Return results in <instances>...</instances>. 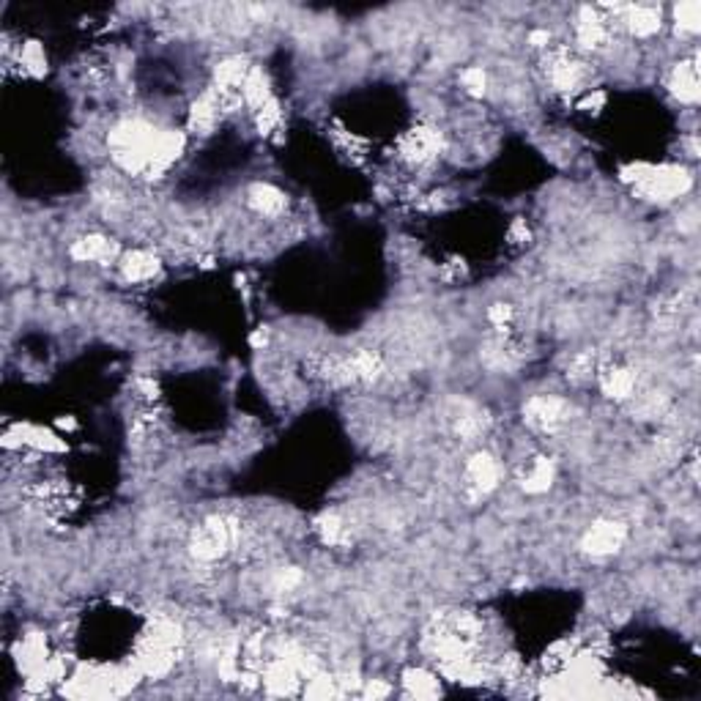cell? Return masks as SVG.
Masks as SVG:
<instances>
[{
  "mask_svg": "<svg viewBox=\"0 0 701 701\" xmlns=\"http://www.w3.org/2000/svg\"><path fill=\"white\" fill-rule=\"evenodd\" d=\"M110 151L127 173L156 179L181 156L184 137L159 132L145 121H124L110 132Z\"/></svg>",
  "mask_w": 701,
  "mask_h": 701,
  "instance_id": "obj_1",
  "label": "cell"
},
{
  "mask_svg": "<svg viewBox=\"0 0 701 701\" xmlns=\"http://www.w3.org/2000/svg\"><path fill=\"white\" fill-rule=\"evenodd\" d=\"M181 653V630L179 625L168 619H156L151 630L140 638L137 653H135V666L145 677H162L168 674L171 666L176 663Z\"/></svg>",
  "mask_w": 701,
  "mask_h": 701,
  "instance_id": "obj_2",
  "label": "cell"
},
{
  "mask_svg": "<svg viewBox=\"0 0 701 701\" xmlns=\"http://www.w3.org/2000/svg\"><path fill=\"white\" fill-rule=\"evenodd\" d=\"M635 176H627L635 187V192L646 200H658V203H669L679 195H685L690 189V176L685 168H646V165H635L633 171Z\"/></svg>",
  "mask_w": 701,
  "mask_h": 701,
  "instance_id": "obj_3",
  "label": "cell"
},
{
  "mask_svg": "<svg viewBox=\"0 0 701 701\" xmlns=\"http://www.w3.org/2000/svg\"><path fill=\"white\" fill-rule=\"evenodd\" d=\"M236 537H239L236 521L225 515H211L192 531L189 551L197 562H217L233 548Z\"/></svg>",
  "mask_w": 701,
  "mask_h": 701,
  "instance_id": "obj_4",
  "label": "cell"
},
{
  "mask_svg": "<svg viewBox=\"0 0 701 701\" xmlns=\"http://www.w3.org/2000/svg\"><path fill=\"white\" fill-rule=\"evenodd\" d=\"M546 74H548V83L556 91L570 93V91H578L583 85L586 64L570 47H548L546 49Z\"/></svg>",
  "mask_w": 701,
  "mask_h": 701,
  "instance_id": "obj_5",
  "label": "cell"
},
{
  "mask_svg": "<svg viewBox=\"0 0 701 701\" xmlns=\"http://www.w3.org/2000/svg\"><path fill=\"white\" fill-rule=\"evenodd\" d=\"M523 419L540 434H554L570 419V403L554 395H534L523 403Z\"/></svg>",
  "mask_w": 701,
  "mask_h": 701,
  "instance_id": "obj_6",
  "label": "cell"
},
{
  "mask_svg": "<svg viewBox=\"0 0 701 701\" xmlns=\"http://www.w3.org/2000/svg\"><path fill=\"white\" fill-rule=\"evenodd\" d=\"M627 540V526L619 523V521H598L595 526H591L583 540H581V551L586 556H611L617 554Z\"/></svg>",
  "mask_w": 701,
  "mask_h": 701,
  "instance_id": "obj_7",
  "label": "cell"
},
{
  "mask_svg": "<svg viewBox=\"0 0 701 701\" xmlns=\"http://www.w3.org/2000/svg\"><path fill=\"white\" fill-rule=\"evenodd\" d=\"M598 381L606 398L611 400H633L635 390H638V372L635 367H630L627 362H606L598 367Z\"/></svg>",
  "mask_w": 701,
  "mask_h": 701,
  "instance_id": "obj_8",
  "label": "cell"
},
{
  "mask_svg": "<svg viewBox=\"0 0 701 701\" xmlns=\"http://www.w3.org/2000/svg\"><path fill=\"white\" fill-rule=\"evenodd\" d=\"M499 477H502L499 463H496V458L488 455V452H477V455H471L469 463H466V471H463L466 491H469L474 499L488 496V494L496 488V485H499Z\"/></svg>",
  "mask_w": 701,
  "mask_h": 701,
  "instance_id": "obj_9",
  "label": "cell"
},
{
  "mask_svg": "<svg viewBox=\"0 0 701 701\" xmlns=\"http://www.w3.org/2000/svg\"><path fill=\"white\" fill-rule=\"evenodd\" d=\"M442 135L434 127H416L411 132H406L400 137V156L411 165H425V162L434 159L442 151Z\"/></svg>",
  "mask_w": 701,
  "mask_h": 701,
  "instance_id": "obj_10",
  "label": "cell"
},
{
  "mask_svg": "<svg viewBox=\"0 0 701 701\" xmlns=\"http://www.w3.org/2000/svg\"><path fill=\"white\" fill-rule=\"evenodd\" d=\"M575 36L583 49H603L611 39L609 20L600 14V9L583 6L575 17Z\"/></svg>",
  "mask_w": 701,
  "mask_h": 701,
  "instance_id": "obj_11",
  "label": "cell"
},
{
  "mask_svg": "<svg viewBox=\"0 0 701 701\" xmlns=\"http://www.w3.org/2000/svg\"><path fill=\"white\" fill-rule=\"evenodd\" d=\"M250 72H252V66L247 64V58H241V56L225 58L223 64H217V69H214V88L223 93L241 96V88H244Z\"/></svg>",
  "mask_w": 701,
  "mask_h": 701,
  "instance_id": "obj_12",
  "label": "cell"
},
{
  "mask_svg": "<svg viewBox=\"0 0 701 701\" xmlns=\"http://www.w3.org/2000/svg\"><path fill=\"white\" fill-rule=\"evenodd\" d=\"M619 14H622L625 28L638 39L655 36L663 25L658 6H619Z\"/></svg>",
  "mask_w": 701,
  "mask_h": 701,
  "instance_id": "obj_13",
  "label": "cell"
},
{
  "mask_svg": "<svg viewBox=\"0 0 701 701\" xmlns=\"http://www.w3.org/2000/svg\"><path fill=\"white\" fill-rule=\"evenodd\" d=\"M556 477V466L548 458H531L523 469H521V488L526 494H546Z\"/></svg>",
  "mask_w": 701,
  "mask_h": 701,
  "instance_id": "obj_14",
  "label": "cell"
},
{
  "mask_svg": "<svg viewBox=\"0 0 701 701\" xmlns=\"http://www.w3.org/2000/svg\"><path fill=\"white\" fill-rule=\"evenodd\" d=\"M348 359V367H351V381L354 384H372L375 379H381L384 372V359L375 354V351H354L346 356Z\"/></svg>",
  "mask_w": 701,
  "mask_h": 701,
  "instance_id": "obj_15",
  "label": "cell"
},
{
  "mask_svg": "<svg viewBox=\"0 0 701 701\" xmlns=\"http://www.w3.org/2000/svg\"><path fill=\"white\" fill-rule=\"evenodd\" d=\"M671 93L685 101V104H696L698 101V66L696 61H682L674 66L671 80H669Z\"/></svg>",
  "mask_w": 701,
  "mask_h": 701,
  "instance_id": "obj_16",
  "label": "cell"
},
{
  "mask_svg": "<svg viewBox=\"0 0 701 701\" xmlns=\"http://www.w3.org/2000/svg\"><path fill=\"white\" fill-rule=\"evenodd\" d=\"M72 255L77 260H96V263H110L118 255V244L104 239V236H85L80 241H74Z\"/></svg>",
  "mask_w": 701,
  "mask_h": 701,
  "instance_id": "obj_17",
  "label": "cell"
},
{
  "mask_svg": "<svg viewBox=\"0 0 701 701\" xmlns=\"http://www.w3.org/2000/svg\"><path fill=\"white\" fill-rule=\"evenodd\" d=\"M247 200L258 214H263V217H277V214L285 211V195L280 189H275L272 184H255L247 192Z\"/></svg>",
  "mask_w": 701,
  "mask_h": 701,
  "instance_id": "obj_18",
  "label": "cell"
},
{
  "mask_svg": "<svg viewBox=\"0 0 701 701\" xmlns=\"http://www.w3.org/2000/svg\"><path fill=\"white\" fill-rule=\"evenodd\" d=\"M121 272H124L127 280L143 283V280H151L159 272V260L145 250H135V252H127L121 258Z\"/></svg>",
  "mask_w": 701,
  "mask_h": 701,
  "instance_id": "obj_19",
  "label": "cell"
},
{
  "mask_svg": "<svg viewBox=\"0 0 701 701\" xmlns=\"http://www.w3.org/2000/svg\"><path fill=\"white\" fill-rule=\"evenodd\" d=\"M488 427V416L471 403H460V411L455 414V434L466 442H474L482 430Z\"/></svg>",
  "mask_w": 701,
  "mask_h": 701,
  "instance_id": "obj_20",
  "label": "cell"
},
{
  "mask_svg": "<svg viewBox=\"0 0 701 701\" xmlns=\"http://www.w3.org/2000/svg\"><path fill=\"white\" fill-rule=\"evenodd\" d=\"M241 99H244L247 107H252L255 113L260 110L266 101H272V96H268V80H266V74L260 69L252 66V72H250V77H247V83L241 88Z\"/></svg>",
  "mask_w": 701,
  "mask_h": 701,
  "instance_id": "obj_21",
  "label": "cell"
},
{
  "mask_svg": "<svg viewBox=\"0 0 701 701\" xmlns=\"http://www.w3.org/2000/svg\"><path fill=\"white\" fill-rule=\"evenodd\" d=\"M315 529H318L320 540L327 543V546H340V543H346V537H348V529H346V523H343L337 515H323V518H318Z\"/></svg>",
  "mask_w": 701,
  "mask_h": 701,
  "instance_id": "obj_22",
  "label": "cell"
},
{
  "mask_svg": "<svg viewBox=\"0 0 701 701\" xmlns=\"http://www.w3.org/2000/svg\"><path fill=\"white\" fill-rule=\"evenodd\" d=\"M406 688L416 698H434L439 696V682L436 677H430L427 671H408L406 674Z\"/></svg>",
  "mask_w": 701,
  "mask_h": 701,
  "instance_id": "obj_23",
  "label": "cell"
},
{
  "mask_svg": "<svg viewBox=\"0 0 701 701\" xmlns=\"http://www.w3.org/2000/svg\"><path fill=\"white\" fill-rule=\"evenodd\" d=\"M677 17V28L685 33H698L701 31V6L696 0H682V4L674 9Z\"/></svg>",
  "mask_w": 701,
  "mask_h": 701,
  "instance_id": "obj_24",
  "label": "cell"
},
{
  "mask_svg": "<svg viewBox=\"0 0 701 701\" xmlns=\"http://www.w3.org/2000/svg\"><path fill=\"white\" fill-rule=\"evenodd\" d=\"M638 403H635V411L641 414V416H661L663 411H666V395L663 392H644V395H633Z\"/></svg>",
  "mask_w": 701,
  "mask_h": 701,
  "instance_id": "obj_25",
  "label": "cell"
},
{
  "mask_svg": "<svg viewBox=\"0 0 701 701\" xmlns=\"http://www.w3.org/2000/svg\"><path fill=\"white\" fill-rule=\"evenodd\" d=\"M22 66H25L31 74H44L47 58H44V49H41L36 41H31V44L22 47Z\"/></svg>",
  "mask_w": 701,
  "mask_h": 701,
  "instance_id": "obj_26",
  "label": "cell"
},
{
  "mask_svg": "<svg viewBox=\"0 0 701 701\" xmlns=\"http://www.w3.org/2000/svg\"><path fill=\"white\" fill-rule=\"evenodd\" d=\"M255 121H258V129L263 132V135H268L272 132L277 124H280V104L272 99V101H266L260 110L255 113Z\"/></svg>",
  "mask_w": 701,
  "mask_h": 701,
  "instance_id": "obj_27",
  "label": "cell"
},
{
  "mask_svg": "<svg viewBox=\"0 0 701 701\" xmlns=\"http://www.w3.org/2000/svg\"><path fill=\"white\" fill-rule=\"evenodd\" d=\"M460 83H463V88H466L471 96H482L485 91H488V74H485L479 66L466 69V72L460 74Z\"/></svg>",
  "mask_w": 701,
  "mask_h": 701,
  "instance_id": "obj_28",
  "label": "cell"
},
{
  "mask_svg": "<svg viewBox=\"0 0 701 701\" xmlns=\"http://www.w3.org/2000/svg\"><path fill=\"white\" fill-rule=\"evenodd\" d=\"M299 581H302V573L296 567H285V570H280L275 575V589L277 591H291L294 586H299Z\"/></svg>",
  "mask_w": 701,
  "mask_h": 701,
  "instance_id": "obj_29",
  "label": "cell"
},
{
  "mask_svg": "<svg viewBox=\"0 0 701 701\" xmlns=\"http://www.w3.org/2000/svg\"><path fill=\"white\" fill-rule=\"evenodd\" d=\"M531 44L540 47V49H548L551 47V33L548 31H534L531 33Z\"/></svg>",
  "mask_w": 701,
  "mask_h": 701,
  "instance_id": "obj_30",
  "label": "cell"
},
{
  "mask_svg": "<svg viewBox=\"0 0 701 701\" xmlns=\"http://www.w3.org/2000/svg\"><path fill=\"white\" fill-rule=\"evenodd\" d=\"M367 696H387V688H384V685H370V688H367Z\"/></svg>",
  "mask_w": 701,
  "mask_h": 701,
  "instance_id": "obj_31",
  "label": "cell"
}]
</instances>
